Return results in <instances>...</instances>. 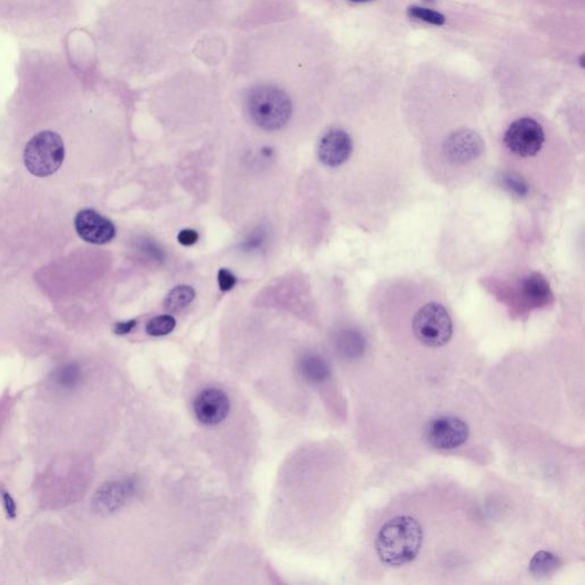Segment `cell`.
Listing matches in <instances>:
<instances>
[{"instance_id":"30bf717a","label":"cell","mask_w":585,"mask_h":585,"mask_svg":"<svg viewBox=\"0 0 585 585\" xmlns=\"http://www.w3.org/2000/svg\"><path fill=\"white\" fill-rule=\"evenodd\" d=\"M484 149L482 138L474 131L462 129L453 133L444 144L446 157L451 163L467 164L479 157Z\"/></svg>"},{"instance_id":"7c38bea8","label":"cell","mask_w":585,"mask_h":585,"mask_svg":"<svg viewBox=\"0 0 585 585\" xmlns=\"http://www.w3.org/2000/svg\"><path fill=\"white\" fill-rule=\"evenodd\" d=\"M300 375L310 385H322L330 376V368L322 357L307 355L299 362Z\"/></svg>"},{"instance_id":"cb8c5ba5","label":"cell","mask_w":585,"mask_h":585,"mask_svg":"<svg viewBox=\"0 0 585 585\" xmlns=\"http://www.w3.org/2000/svg\"><path fill=\"white\" fill-rule=\"evenodd\" d=\"M579 64H581V66H582V68H584V55H582V56H581V58H579Z\"/></svg>"},{"instance_id":"3957f363","label":"cell","mask_w":585,"mask_h":585,"mask_svg":"<svg viewBox=\"0 0 585 585\" xmlns=\"http://www.w3.org/2000/svg\"><path fill=\"white\" fill-rule=\"evenodd\" d=\"M66 148L58 133L44 131L26 144L24 164L26 170L37 178L53 176L63 164Z\"/></svg>"},{"instance_id":"e0dca14e","label":"cell","mask_w":585,"mask_h":585,"mask_svg":"<svg viewBox=\"0 0 585 585\" xmlns=\"http://www.w3.org/2000/svg\"><path fill=\"white\" fill-rule=\"evenodd\" d=\"M176 322L174 317L170 315H163L151 319L146 325V333L151 336H165L172 333L176 328Z\"/></svg>"},{"instance_id":"8992f818","label":"cell","mask_w":585,"mask_h":585,"mask_svg":"<svg viewBox=\"0 0 585 585\" xmlns=\"http://www.w3.org/2000/svg\"><path fill=\"white\" fill-rule=\"evenodd\" d=\"M424 436L431 447L439 451H453L468 440L469 427L457 416H438L427 422Z\"/></svg>"},{"instance_id":"5bb4252c","label":"cell","mask_w":585,"mask_h":585,"mask_svg":"<svg viewBox=\"0 0 585 585\" xmlns=\"http://www.w3.org/2000/svg\"><path fill=\"white\" fill-rule=\"evenodd\" d=\"M195 292L193 287L188 285L176 286L168 292L164 301V307L170 312H180L193 303Z\"/></svg>"},{"instance_id":"7a4b0ae2","label":"cell","mask_w":585,"mask_h":585,"mask_svg":"<svg viewBox=\"0 0 585 585\" xmlns=\"http://www.w3.org/2000/svg\"><path fill=\"white\" fill-rule=\"evenodd\" d=\"M246 110L253 123L264 131L284 128L292 115L290 95L271 85L253 87L246 96Z\"/></svg>"},{"instance_id":"603a6c76","label":"cell","mask_w":585,"mask_h":585,"mask_svg":"<svg viewBox=\"0 0 585 585\" xmlns=\"http://www.w3.org/2000/svg\"><path fill=\"white\" fill-rule=\"evenodd\" d=\"M352 3H358V4H364V3H370V1H373V0H350Z\"/></svg>"},{"instance_id":"5b68a950","label":"cell","mask_w":585,"mask_h":585,"mask_svg":"<svg viewBox=\"0 0 585 585\" xmlns=\"http://www.w3.org/2000/svg\"><path fill=\"white\" fill-rule=\"evenodd\" d=\"M545 143L542 125L534 118L517 119L505 131L503 144L517 158L528 159L539 155Z\"/></svg>"},{"instance_id":"52a82bcc","label":"cell","mask_w":585,"mask_h":585,"mask_svg":"<svg viewBox=\"0 0 585 585\" xmlns=\"http://www.w3.org/2000/svg\"><path fill=\"white\" fill-rule=\"evenodd\" d=\"M353 151V142L350 135L341 128H332L322 135L319 141V161L325 166L335 168L345 164Z\"/></svg>"},{"instance_id":"277c9868","label":"cell","mask_w":585,"mask_h":585,"mask_svg":"<svg viewBox=\"0 0 585 585\" xmlns=\"http://www.w3.org/2000/svg\"><path fill=\"white\" fill-rule=\"evenodd\" d=\"M453 320L447 309L438 302H427L415 313L413 332L416 339L427 347H442L453 336Z\"/></svg>"},{"instance_id":"ba28073f","label":"cell","mask_w":585,"mask_h":585,"mask_svg":"<svg viewBox=\"0 0 585 585\" xmlns=\"http://www.w3.org/2000/svg\"><path fill=\"white\" fill-rule=\"evenodd\" d=\"M195 419L207 427L218 425L227 419L230 412V400L227 393L220 389L201 391L193 402Z\"/></svg>"},{"instance_id":"ac0fdd59","label":"cell","mask_w":585,"mask_h":585,"mask_svg":"<svg viewBox=\"0 0 585 585\" xmlns=\"http://www.w3.org/2000/svg\"><path fill=\"white\" fill-rule=\"evenodd\" d=\"M408 16L416 19V20L423 21L432 26H442L445 24V15L436 12L432 9H423L419 6H410L407 9Z\"/></svg>"},{"instance_id":"6da1fadb","label":"cell","mask_w":585,"mask_h":585,"mask_svg":"<svg viewBox=\"0 0 585 585\" xmlns=\"http://www.w3.org/2000/svg\"><path fill=\"white\" fill-rule=\"evenodd\" d=\"M422 543L423 531L419 522L410 516H398L382 526L376 536L375 549L382 562L399 567L419 556Z\"/></svg>"},{"instance_id":"4fadbf2b","label":"cell","mask_w":585,"mask_h":585,"mask_svg":"<svg viewBox=\"0 0 585 585\" xmlns=\"http://www.w3.org/2000/svg\"><path fill=\"white\" fill-rule=\"evenodd\" d=\"M522 290L524 297L534 305L548 301L549 295H550V287L548 283L537 273H533L524 279Z\"/></svg>"},{"instance_id":"44dd1931","label":"cell","mask_w":585,"mask_h":585,"mask_svg":"<svg viewBox=\"0 0 585 585\" xmlns=\"http://www.w3.org/2000/svg\"><path fill=\"white\" fill-rule=\"evenodd\" d=\"M198 233L193 229L182 230L178 235V243L183 245V246H193L198 241Z\"/></svg>"},{"instance_id":"8fae6325","label":"cell","mask_w":585,"mask_h":585,"mask_svg":"<svg viewBox=\"0 0 585 585\" xmlns=\"http://www.w3.org/2000/svg\"><path fill=\"white\" fill-rule=\"evenodd\" d=\"M134 482L129 480L104 484L95 494V510L101 514H111L121 509L134 493Z\"/></svg>"},{"instance_id":"d6986e66","label":"cell","mask_w":585,"mask_h":585,"mask_svg":"<svg viewBox=\"0 0 585 585\" xmlns=\"http://www.w3.org/2000/svg\"><path fill=\"white\" fill-rule=\"evenodd\" d=\"M81 372L75 365H70L66 368H62L58 374V383L61 387H75L78 382L81 381Z\"/></svg>"},{"instance_id":"9c48e42d","label":"cell","mask_w":585,"mask_h":585,"mask_svg":"<svg viewBox=\"0 0 585 585\" xmlns=\"http://www.w3.org/2000/svg\"><path fill=\"white\" fill-rule=\"evenodd\" d=\"M78 235L88 244L106 245L115 238V224L93 210H83L75 218Z\"/></svg>"},{"instance_id":"7402d4cb","label":"cell","mask_w":585,"mask_h":585,"mask_svg":"<svg viewBox=\"0 0 585 585\" xmlns=\"http://www.w3.org/2000/svg\"><path fill=\"white\" fill-rule=\"evenodd\" d=\"M136 326V320H129V322H118L115 326V333L117 335H126L131 333Z\"/></svg>"},{"instance_id":"9a60e30c","label":"cell","mask_w":585,"mask_h":585,"mask_svg":"<svg viewBox=\"0 0 585 585\" xmlns=\"http://www.w3.org/2000/svg\"><path fill=\"white\" fill-rule=\"evenodd\" d=\"M560 560L556 554L549 551H537L529 562V571L534 576H549L559 568Z\"/></svg>"},{"instance_id":"ffe728a7","label":"cell","mask_w":585,"mask_h":585,"mask_svg":"<svg viewBox=\"0 0 585 585\" xmlns=\"http://www.w3.org/2000/svg\"><path fill=\"white\" fill-rule=\"evenodd\" d=\"M218 286L222 292H229L237 284V278L228 269H221L218 273Z\"/></svg>"},{"instance_id":"2e32d148","label":"cell","mask_w":585,"mask_h":585,"mask_svg":"<svg viewBox=\"0 0 585 585\" xmlns=\"http://www.w3.org/2000/svg\"><path fill=\"white\" fill-rule=\"evenodd\" d=\"M337 350L345 358H355L364 350L362 337L355 332H343L337 337Z\"/></svg>"}]
</instances>
